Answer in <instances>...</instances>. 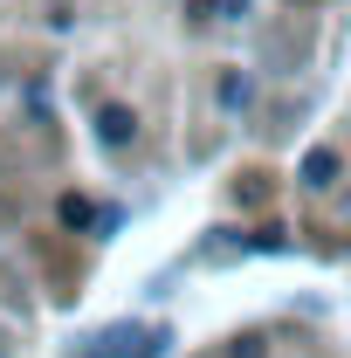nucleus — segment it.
<instances>
[{"instance_id":"nucleus-4","label":"nucleus","mask_w":351,"mask_h":358,"mask_svg":"<svg viewBox=\"0 0 351 358\" xmlns=\"http://www.w3.org/2000/svg\"><path fill=\"white\" fill-rule=\"evenodd\" d=\"M89 221H96L89 200H83V193H69V200H62V227H89Z\"/></svg>"},{"instance_id":"nucleus-3","label":"nucleus","mask_w":351,"mask_h":358,"mask_svg":"<svg viewBox=\"0 0 351 358\" xmlns=\"http://www.w3.org/2000/svg\"><path fill=\"white\" fill-rule=\"evenodd\" d=\"M248 96H255V83H248V76H227V83H220V103H227V110H241Z\"/></svg>"},{"instance_id":"nucleus-2","label":"nucleus","mask_w":351,"mask_h":358,"mask_svg":"<svg viewBox=\"0 0 351 358\" xmlns=\"http://www.w3.org/2000/svg\"><path fill=\"white\" fill-rule=\"evenodd\" d=\"M303 186H317V193H324V186H338V152H331V145L303 152Z\"/></svg>"},{"instance_id":"nucleus-6","label":"nucleus","mask_w":351,"mask_h":358,"mask_svg":"<svg viewBox=\"0 0 351 358\" xmlns=\"http://www.w3.org/2000/svg\"><path fill=\"white\" fill-rule=\"evenodd\" d=\"M227 358H262V338H234V345H227Z\"/></svg>"},{"instance_id":"nucleus-1","label":"nucleus","mask_w":351,"mask_h":358,"mask_svg":"<svg viewBox=\"0 0 351 358\" xmlns=\"http://www.w3.org/2000/svg\"><path fill=\"white\" fill-rule=\"evenodd\" d=\"M96 138H103V145H131V138H138V117L124 110V103H110V110H96Z\"/></svg>"},{"instance_id":"nucleus-5","label":"nucleus","mask_w":351,"mask_h":358,"mask_svg":"<svg viewBox=\"0 0 351 358\" xmlns=\"http://www.w3.org/2000/svg\"><path fill=\"white\" fill-rule=\"evenodd\" d=\"M193 7H207L214 21H241V14H248V0H193Z\"/></svg>"}]
</instances>
